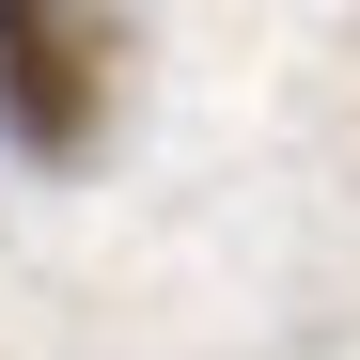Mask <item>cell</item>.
<instances>
[{"label": "cell", "instance_id": "6da1fadb", "mask_svg": "<svg viewBox=\"0 0 360 360\" xmlns=\"http://www.w3.org/2000/svg\"><path fill=\"white\" fill-rule=\"evenodd\" d=\"M126 94V0H0V141L32 172H79Z\"/></svg>", "mask_w": 360, "mask_h": 360}]
</instances>
